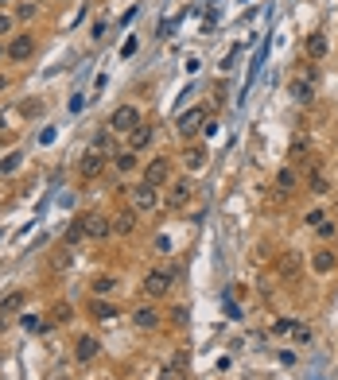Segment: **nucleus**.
Listing matches in <instances>:
<instances>
[{"mask_svg":"<svg viewBox=\"0 0 338 380\" xmlns=\"http://www.w3.org/2000/svg\"><path fill=\"white\" fill-rule=\"evenodd\" d=\"M90 237H86V225H82V217H74V221L66 225V233H62V244L66 248H78V244H86Z\"/></svg>","mask_w":338,"mask_h":380,"instance_id":"obj_23","label":"nucleus"},{"mask_svg":"<svg viewBox=\"0 0 338 380\" xmlns=\"http://www.w3.org/2000/svg\"><path fill=\"white\" fill-rule=\"evenodd\" d=\"M303 147H308V140H303V136H296V140H292V159H296L299 152H303Z\"/></svg>","mask_w":338,"mask_h":380,"instance_id":"obj_36","label":"nucleus"},{"mask_svg":"<svg viewBox=\"0 0 338 380\" xmlns=\"http://www.w3.org/2000/svg\"><path fill=\"white\" fill-rule=\"evenodd\" d=\"M16 35V16L12 8H0V39H12Z\"/></svg>","mask_w":338,"mask_h":380,"instance_id":"obj_28","label":"nucleus"},{"mask_svg":"<svg viewBox=\"0 0 338 380\" xmlns=\"http://www.w3.org/2000/svg\"><path fill=\"white\" fill-rule=\"evenodd\" d=\"M140 152H132V147H117L109 156V167L117 171V175H132V171H140Z\"/></svg>","mask_w":338,"mask_h":380,"instance_id":"obj_15","label":"nucleus"},{"mask_svg":"<svg viewBox=\"0 0 338 380\" xmlns=\"http://www.w3.org/2000/svg\"><path fill=\"white\" fill-rule=\"evenodd\" d=\"M292 330H296V322H292V318H276V322H272V334H276V338H292Z\"/></svg>","mask_w":338,"mask_h":380,"instance_id":"obj_32","label":"nucleus"},{"mask_svg":"<svg viewBox=\"0 0 338 380\" xmlns=\"http://www.w3.org/2000/svg\"><path fill=\"white\" fill-rule=\"evenodd\" d=\"M12 16H16V24H31L39 16V4H35V0H16V4H12Z\"/></svg>","mask_w":338,"mask_h":380,"instance_id":"obj_26","label":"nucleus"},{"mask_svg":"<svg viewBox=\"0 0 338 380\" xmlns=\"http://www.w3.org/2000/svg\"><path fill=\"white\" fill-rule=\"evenodd\" d=\"M51 322H70L74 318V311H70V302H55V307H51Z\"/></svg>","mask_w":338,"mask_h":380,"instance_id":"obj_30","label":"nucleus"},{"mask_svg":"<svg viewBox=\"0 0 338 380\" xmlns=\"http://www.w3.org/2000/svg\"><path fill=\"white\" fill-rule=\"evenodd\" d=\"M51 268H59V272H62V268H70V248H66V244L59 248V256H51Z\"/></svg>","mask_w":338,"mask_h":380,"instance_id":"obj_34","label":"nucleus"},{"mask_svg":"<svg viewBox=\"0 0 338 380\" xmlns=\"http://www.w3.org/2000/svg\"><path fill=\"white\" fill-rule=\"evenodd\" d=\"M288 93H292V101H296V105H311V98H315V86H311V82H303V78H296L288 86Z\"/></svg>","mask_w":338,"mask_h":380,"instance_id":"obj_25","label":"nucleus"},{"mask_svg":"<svg viewBox=\"0 0 338 380\" xmlns=\"http://www.w3.org/2000/svg\"><path fill=\"white\" fill-rule=\"evenodd\" d=\"M308 190H311V194H319V198L330 194V179L323 175L319 167H308Z\"/></svg>","mask_w":338,"mask_h":380,"instance_id":"obj_24","label":"nucleus"},{"mask_svg":"<svg viewBox=\"0 0 338 380\" xmlns=\"http://www.w3.org/2000/svg\"><path fill=\"white\" fill-rule=\"evenodd\" d=\"M175 280H179V268H152V272H144V280H140V295L152 299V302L168 299Z\"/></svg>","mask_w":338,"mask_h":380,"instance_id":"obj_1","label":"nucleus"},{"mask_svg":"<svg viewBox=\"0 0 338 380\" xmlns=\"http://www.w3.org/2000/svg\"><path fill=\"white\" fill-rule=\"evenodd\" d=\"M129 206L136 210L140 217L156 214L159 206H163V190H159V186H152V183H136V186H129Z\"/></svg>","mask_w":338,"mask_h":380,"instance_id":"obj_3","label":"nucleus"},{"mask_svg":"<svg viewBox=\"0 0 338 380\" xmlns=\"http://www.w3.org/2000/svg\"><path fill=\"white\" fill-rule=\"evenodd\" d=\"M35 55V35L31 31H16L8 39V62H28Z\"/></svg>","mask_w":338,"mask_h":380,"instance_id":"obj_10","label":"nucleus"},{"mask_svg":"<svg viewBox=\"0 0 338 380\" xmlns=\"http://www.w3.org/2000/svg\"><path fill=\"white\" fill-rule=\"evenodd\" d=\"M105 167H109V156H105V152H94V147H86V152H82V159H78V175L82 179H98Z\"/></svg>","mask_w":338,"mask_h":380,"instance_id":"obj_11","label":"nucleus"},{"mask_svg":"<svg viewBox=\"0 0 338 380\" xmlns=\"http://www.w3.org/2000/svg\"><path fill=\"white\" fill-rule=\"evenodd\" d=\"M109 225H113V237H132L140 225V214L132 210V206H125V210H117V214H109Z\"/></svg>","mask_w":338,"mask_h":380,"instance_id":"obj_13","label":"nucleus"},{"mask_svg":"<svg viewBox=\"0 0 338 380\" xmlns=\"http://www.w3.org/2000/svg\"><path fill=\"white\" fill-rule=\"evenodd\" d=\"M299 268H303V256H299L296 248H288V253L280 256V264H276V275L280 280H296Z\"/></svg>","mask_w":338,"mask_h":380,"instance_id":"obj_19","label":"nucleus"},{"mask_svg":"<svg viewBox=\"0 0 338 380\" xmlns=\"http://www.w3.org/2000/svg\"><path fill=\"white\" fill-rule=\"evenodd\" d=\"M121 291V280L113 272H101V275H94L90 280V295L94 299H109V295H117Z\"/></svg>","mask_w":338,"mask_h":380,"instance_id":"obj_17","label":"nucleus"},{"mask_svg":"<svg viewBox=\"0 0 338 380\" xmlns=\"http://www.w3.org/2000/svg\"><path fill=\"white\" fill-rule=\"evenodd\" d=\"M140 125H144V113H140L136 105H117L109 113V120H105V128L117 132V136H129L132 128H140Z\"/></svg>","mask_w":338,"mask_h":380,"instance_id":"obj_5","label":"nucleus"},{"mask_svg":"<svg viewBox=\"0 0 338 380\" xmlns=\"http://www.w3.org/2000/svg\"><path fill=\"white\" fill-rule=\"evenodd\" d=\"M292 341H296V345H311V341H315V334H311V326H299V322H296V330H292Z\"/></svg>","mask_w":338,"mask_h":380,"instance_id":"obj_31","label":"nucleus"},{"mask_svg":"<svg viewBox=\"0 0 338 380\" xmlns=\"http://www.w3.org/2000/svg\"><path fill=\"white\" fill-rule=\"evenodd\" d=\"M315 237H319V241H335V237H338V221H330V217H327V221H319L315 225Z\"/></svg>","mask_w":338,"mask_h":380,"instance_id":"obj_29","label":"nucleus"},{"mask_svg":"<svg viewBox=\"0 0 338 380\" xmlns=\"http://www.w3.org/2000/svg\"><path fill=\"white\" fill-rule=\"evenodd\" d=\"M113 136H117V132H109V128H101L98 136H94V152H105V156H113V152H117V147H113Z\"/></svg>","mask_w":338,"mask_h":380,"instance_id":"obj_27","label":"nucleus"},{"mask_svg":"<svg viewBox=\"0 0 338 380\" xmlns=\"http://www.w3.org/2000/svg\"><path fill=\"white\" fill-rule=\"evenodd\" d=\"M98 357H101V341L94 338V334H78V338H74V361H78V365H94Z\"/></svg>","mask_w":338,"mask_h":380,"instance_id":"obj_12","label":"nucleus"},{"mask_svg":"<svg viewBox=\"0 0 338 380\" xmlns=\"http://www.w3.org/2000/svg\"><path fill=\"white\" fill-rule=\"evenodd\" d=\"M303 51H308V59H327V51H330L327 31H311L308 43H303Z\"/></svg>","mask_w":338,"mask_h":380,"instance_id":"obj_21","label":"nucleus"},{"mask_svg":"<svg viewBox=\"0 0 338 380\" xmlns=\"http://www.w3.org/2000/svg\"><path fill=\"white\" fill-rule=\"evenodd\" d=\"M272 186H276V194H284V198H292V194H296V190H299V171H296V167H280V171H276V179H272Z\"/></svg>","mask_w":338,"mask_h":380,"instance_id":"obj_16","label":"nucleus"},{"mask_svg":"<svg viewBox=\"0 0 338 380\" xmlns=\"http://www.w3.org/2000/svg\"><path fill=\"white\" fill-rule=\"evenodd\" d=\"M12 86V78H8V74H4V70H0V93H4V89H8Z\"/></svg>","mask_w":338,"mask_h":380,"instance_id":"obj_37","label":"nucleus"},{"mask_svg":"<svg viewBox=\"0 0 338 380\" xmlns=\"http://www.w3.org/2000/svg\"><path fill=\"white\" fill-rule=\"evenodd\" d=\"M82 225H86V237L90 241H109L113 237V225H109V214H101V210H86V214H78Z\"/></svg>","mask_w":338,"mask_h":380,"instance_id":"obj_8","label":"nucleus"},{"mask_svg":"<svg viewBox=\"0 0 338 380\" xmlns=\"http://www.w3.org/2000/svg\"><path fill=\"white\" fill-rule=\"evenodd\" d=\"M24 307H28V291H24V287H16V291H4V295H0V314H4V318L20 314Z\"/></svg>","mask_w":338,"mask_h":380,"instance_id":"obj_18","label":"nucleus"},{"mask_svg":"<svg viewBox=\"0 0 338 380\" xmlns=\"http://www.w3.org/2000/svg\"><path fill=\"white\" fill-rule=\"evenodd\" d=\"M8 326H12V318H4V314H0V334L8 330Z\"/></svg>","mask_w":338,"mask_h":380,"instance_id":"obj_39","label":"nucleus"},{"mask_svg":"<svg viewBox=\"0 0 338 380\" xmlns=\"http://www.w3.org/2000/svg\"><path fill=\"white\" fill-rule=\"evenodd\" d=\"M90 314L98 322H113L121 314V307H117V302H109V299H94V295H90Z\"/></svg>","mask_w":338,"mask_h":380,"instance_id":"obj_22","label":"nucleus"},{"mask_svg":"<svg viewBox=\"0 0 338 380\" xmlns=\"http://www.w3.org/2000/svg\"><path fill=\"white\" fill-rule=\"evenodd\" d=\"M206 120H210V113H206V105H187L179 113V117H175V136L179 140H195L202 132V128H206Z\"/></svg>","mask_w":338,"mask_h":380,"instance_id":"obj_2","label":"nucleus"},{"mask_svg":"<svg viewBox=\"0 0 338 380\" xmlns=\"http://www.w3.org/2000/svg\"><path fill=\"white\" fill-rule=\"evenodd\" d=\"M140 183H152L163 190L171 183V156H152L148 163H140Z\"/></svg>","mask_w":338,"mask_h":380,"instance_id":"obj_7","label":"nucleus"},{"mask_svg":"<svg viewBox=\"0 0 338 380\" xmlns=\"http://www.w3.org/2000/svg\"><path fill=\"white\" fill-rule=\"evenodd\" d=\"M202 167H206V147H202V144H190L187 152H183V171L199 175Z\"/></svg>","mask_w":338,"mask_h":380,"instance_id":"obj_20","label":"nucleus"},{"mask_svg":"<svg viewBox=\"0 0 338 380\" xmlns=\"http://www.w3.org/2000/svg\"><path fill=\"white\" fill-rule=\"evenodd\" d=\"M319 221H327V210H319V206H315V210H308V214H303V225H308V229H315Z\"/></svg>","mask_w":338,"mask_h":380,"instance_id":"obj_33","label":"nucleus"},{"mask_svg":"<svg viewBox=\"0 0 338 380\" xmlns=\"http://www.w3.org/2000/svg\"><path fill=\"white\" fill-rule=\"evenodd\" d=\"M308 268L315 275H335L338 272V253L330 248V244H323V248H315V253L308 256Z\"/></svg>","mask_w":338,"mask_h":380,"instance_id":"obj_9","label":"nucleus"},{"mask_svg":"<svg viewBox=\"0 0 338 380\" xmlns=\"http://www.w3.org/2000/svg\"><path fill=\"white\" fill-rule=\"evenodd\" d=\"M129 322H132V330L152 334V330H159V326H163V311H159V302L144 299V302H136V307L129 311Z\"/></svg>","mask_w":338,"mask_h":380,"instance_id":"obj_4","label":"nucleus"},{"mask_svg":"<svg viewBox=\"0 0 338 380\" xmlns=\"http://www.w3.org/2000/svg\"><path fill=\"white\" fill-rule=\"evenodd\" d=\"M190 202H195V183L190 179H171L163 186V206L168 210H187Z\"/></svg>","mask_w":338,"mask_h":380,"instance_id":"obj_6","label":"nucleus"},{"mask_svg":"<svg viewBox=\"0 0 338 380\" xmlns=\"http://www.w3.org/2000/svg\"><path fill=\"white\" fill-rule=\"evenodd\" d=\"M156 136H159V128L152 125V120H144L140 128H132V132H129V144H125V147H132V152H148V147L156 144Z\"/></svg>","mask_w":338,"mask_h":380,"instance_id":"obj_14","label":"nucleus"},{"mask_svg":"<svg viewBox=\"0 0 338 380\" xmlns=\"http://www.w3.org/2000/svg\"><path fill=\"white\" fill-rule=\"evenodd\" d=\"M168 318L175 322V326H183V322H187V311H183V307H171V311H168Z\"/></svg>","mask_w":338,"mask_h":380,"instance_id":"obj_35","label":"nucleus"},{"mask_svg":"<svg viewBox=\"0 0 338 380\" xmlns=\"http://www.w3.org/2000/svg\"><path fill=\"white\" fill-rule=\"evenodd\" d=\"M8 4H16V0H0V8H8Z\"/></svg>","mask_w":338,"mask_h":380,"instance_id":"obj_40","label":"nucleus"},{"mask_svg":"<svg viewBox=\"0 0 338 380\" xmlns=\"http://www.w3.org/2000/svg\"><path fill=\"white\" fill-rule=\"evenodd\" d=\"M8 59V39H0V62Z\"/></svg>","mask_w":338,"mask_h":380,"instance_id":"obj_38","label":"nucleus"}]
</instances>
